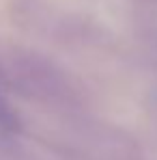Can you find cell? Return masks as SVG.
<instances>
[{"instance_id":"1","label":"cell","mask_w":157,"mask_h":160,"mask_svg":"<svg viewBox=\"0 0 157 160\" xmlns=\"http://www.w3.org/2000/svg\"><path fill=\"white\" fill-rule=\"evenodd\" d=\"M17 128H20L17 115L13 112V108L9 106V102H7L4 95L0 93V130H2V132H15Z\"/></svg>"}]
</instances>
